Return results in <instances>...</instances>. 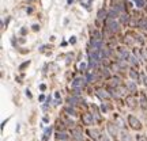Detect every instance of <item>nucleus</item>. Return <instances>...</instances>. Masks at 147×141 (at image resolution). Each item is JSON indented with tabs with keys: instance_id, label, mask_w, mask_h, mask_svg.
<instances>
[{
	"instance_id": "f257e3e1",
	"label": "nucleus",
	"mask_w": 147,
	"mask_h": 141,
	"mask_svg": "<svg viewBox=\"0 0 147 141\" xmlns=\"http://www.w3.org/2000/svg\"><path fill=\"white\" fill-rule=\"evenodd\" d=\"M128 125L131 126V129H134V130H140V129L143 128L142 122L135 115H128Z\"/></svg>"
},
{
	"instance_id": "f03ea898",
	"label": "nucleus",
	"mask_w": 147,
	"mask_h": 141,
	"mask_svg": "<svg viewBox=\"0 0 147 141\" xmlns=\"http://www.w3.org/2000/svg\"><path fill=\"white\" fill-rule=\"evenodd\" d=\"M108 133H109L115 140H117V136H119V126H117L116 123H112V122H109L108 123Z\"/></svg>"
},
{
	"instance_id": "7ed1b4c3",
	"label": "nucleus",
	"mask_w": 147,
	"mask_h": 141,
	"mask_svg": "<svg viewBox=\"0 0 147 141\" xmlns=\"http://www.w3.org/2000/svg\"><path fill=\"white\" fill-rule=\"evenodd\" d=\"M106 25H108V27H109V30L112 31V33H116V31H119V23L116 22V19H115V18H108V20H106Z\"/></svg>"
},
{
	"instance_id": "20e7f679",
	"label": "nucleus",
	"mask_w": 147,
	"mask_h": 141,
	"mask_svg": "<svg viewBox=\"0 0 147 141\" xmlns=\"http://www.w3.org/2000/svg\"><path fill=\"white\" fill-rule=\"evenodd\" d=\"M86 134L89 136L91 140H94V141H97V140H99V138H101L99 132H98V130H95V129H90V128H89L87 130H86Z\"/></svg>"
},
{
	"instance_id": "39448f33",
	"label": "nucleus",
	"mask_w": 147,
	"mask_h": 141,
	"mask_svg": "<svg viewBox=\"0 0 147 141\" xmlns=\"http://www.w3.org/2000/svg\"><path fill=\"white\" fill-rule=\"evenodd\" d=\"M82 121H83V125H87V126H90L94 123V117L91 114H89V113H85L83 115H82Z\"/></svg>"
},
{
	"instance_id": "423d86ee",
	"label": "nucleus",
	"mask_w": 147,
	"mask_h": 141,
	"mask_svg": "<svg viewBox=\"0 0 147 141\" xmlns=\"http://www.w3.org/2000/svg\"><path fill=\"white\" fill-rule=\"evenodd\" d=\"M83 83H85V80L82 79V77H76V79L72 81V88L78 91L79 88H82V87H83Z\"/></svg>"
},
{
	"instance_id": "0eeeda50",
	"label": "nucleus",
	"mask_w": 147,
	"mask_h": 141,
	"mask_svg": "<svg viewBox=\"0 0 147 141\" xmlns=\"http://www.w3.org/2000/svg\"><path fill=\"white\" fill-rule=\"evenodd\" d=\"M125 102H127V106H128L129 109H135L138 106V100L135 99V96H127Z\"/></svg>"
},
{
	"instance_id": "6e6552de",
	"label": "nucleus",
	"mask_w": 147,
	"mask_h": 141,
	"mask_svg": "<svg viewBox=\"0 0 147 141\" xmlns=\"http://www.w3.org/2000/svg\"><path fill=\"white\" fill-rule=\"evenodd\" d=\"M115 122H116V125L119 126V128H121V129H124L125 128V121L121 118V115L120 114H115Z\"/></svg>"
},
{
	"instance_id": "1a4fd4ad",
	"label": "nucleus",
	"mask_w": 147,
	"mask_h": 141,
	"mask_svg": "<svg viewBox=\"0 0 147 141\" xmlns=\"http://www.w3.org/2000/svg\"><path fill=\"white\" fill-rule=\"evenodd\" d=\"M72 136H74V138H75L76 141H83V133H82V130H80V129H74Z\"/></svg>"
},
{
	"instance_id": "9d476101",
	"label": "nucleus",
	"mask_w": 147,
	"mask_h": 141,
	"mask_svg": "<svg viewBox=\"0 0 147 141\" xmlns=\"http://www.w3.org/2000/svg\"><path fill=\"white\" fill-rule=\"evenodd\" d=\"M119 52H120V56H121V60H125V61H127V60L129 58V53L125 48H120Z\"/></svg>"
},
{
	"instance_id": "9b49d317",
	"label": "nucleus",
	"mask_w": 147,
	"mask_h": 141,
	"mask_svg": "<svg viewBox=\"0 0 147 141\" xmlns=\"http://www.w3.org/2000/svg\"><path fill=\"white\" fill-rule=\"evenodd\" d=\"M97 95L101 99H109L110 98V95L108 94V91H105V90H97Z\"/></svg>"
},
{
	"instance_id": "f8f14e48",
	"label": "nucleus",
	"mask_w": 147,
	"mask_h": 141,
	"mask_svg": "<svg viewBox=\"0 0 147 141\" xmlns=\"http://www.w3.org/2000/svg\"><path fill=\"white\" fill-rule=\"evenodd\" d=\"M140 107L143 110H147V98L144 94H140Z\"/></svg>"
},
{
	"instance_id": "ddd939ff",
	"label": "nucleus",
	"mask_w": 147,
	"mask_h": 141,
	"mask_svg": "<svg viewBox=\"0 0 147 141\" xmlns=\"http://www.w3.org/2000/svg\"><path fill=\"white\" fill-rule=\"evenodd\" d=\"M121 141H132V137L128 132H125V130L121 132Z\"/></svg>"
},
{
	"instance_id": "4468645a",
	"label": "nucleus",
	"mask_w": 147,
	"mask_h": 141,
	"mask_svg": "<svg viewBox=\"0 0 147 141\" xmlns=\"http://www.w3.org/2000/svg\"><path fill=\"white\" fill-rule=\"evenodd\" d=\"M129 76H131V79H134L136 83H139V79H140V75L136 71H129Z\"/></svg>"
},
{
	"instance_id": "2eb2a0df",
	"label": "nucleus",
	"mask_w": 147,
	"mask_h": 141,
	"mask_svg": "<svg viewBox=\"0 0 147 141\" xmlns=\"http://www.w3.org/2000/svg\"><path fill=\"white\" fill-rule=\"evenodd\" d=\"M56 137H57V140H60V141H67L68 140V134L67 133H64V132H63V133H57V136H56Z\"/></svg>"
},
{
	"instance_id": "dca6fc26",
	"label": "nucleus",
	"mask_w": 147,
	"mask_h": 141,
	"mask_svg": "<svg viewBox=\"0 0 147 141\" xmlns=\"http://www.w3.org/2000/svg\"><path fill=\"white\" fill-rule=\"evenodd\" d=\"M129 64L131 65H134V67H139V62H138V58L135 57V56H129Z\"/></svg>"
},
{
	"instance_id": "f3484780",
	"label": "nucleus",
	"mask_w": 147,
	"mask_h": 141,
	"mask_svg": "<svg viewBox=\"0 0 147 141\" xmlns=\"http://www.w3.org/2000/svg\"><path fill=\"white\" fill-rule=\"evenodd\" d=\"M50 132H52V128H48L46 130H45V133H44V137H42L44 141H48V140H49V134H50Z\"/></svg>"
},
{
	"instance_id": "a211bd4d",
	"label": "nucleus",
	"mask_w": 147,
	"mask_h": 141,
	"mask_svg": "<svg viewBox=\"0 0 147 141\" xmlns=\"http://www.w3.org/2000/svg\"><path fill=\"white\" fill-rule=\"evenodd\" d=\"M135 83H136V81H128V88L132 92L136 91V84H135Z\"/></svg>"
},
{
	"instance_id": "6ab92c4d",
	"label": "nucleus",
	"mask_w": 147,
	"mask_h": 141,
	"mask_svg": "<svg viewBox=\"0 0 147 141\" xmlns=\"http://www.w3.org/2000/svg\"><path fill=\"white\" fill-rule=\"evenodd\" d=\"M135 140L136 141H147V137L144 134H136Z\"/></svg>"
},
{
	"instance_id": "aec40b11",
	"label": "nucleus",
	"mask_w": 147,
	"mask_h": 141,
	"mask_svg": "<svg viewBox=\"0 0 147 141\" xmlns=\"http://www.w3.org/2000/svg\"><path fill=\"white\" fill-rule=\"evenodd\" d=\"M93 110H94V115H95V118H97L98 121H101V115H99V113H98L97 107L95 106H93Z\"/></svg>"
},
{
	"instance_id": "412c9836",
	"label": "nucleus",
	"mask_w": 147,
	"mask_h": 141,
	"mask_svg": "<svg viewBox=\"0 0 147 141\" xmlns=\"http://www.w3.org/2000/svg\"><path fill=\"white\" fill-rule=\"evenodd\" d=\"M140 79H142V81H143V84L147 87V76H146V73H140Z\"/></svg>"
},
{
	"instance_id": "4be33fe9",
	"label": "nucleus",
	"mask_w": 147,
	"mask_h": 141,
	"mask_svg": "<svg viewBox=\"0 0 147 141\" xmlns=\"http://www.w3.org/2000/svg\"><path fill=\"white\" fill-rule=\"evenodd\" d=\"M135 3H136V7H139V8L144 6V0H135Z\"/></svg>"
},
{
	"instance_id": "5701e85b",
	"label": "nucleus",
	"mask_w": 147,
	"mask_h": 141,
	"mask_svg": "<svg viewBox=\"0 0 147 141\" xmlns=\"http://www.w3.org/2000/svg\"><path fill=\"white\" fill-rule=\"evenodd\" d=\"M105 15H106V12H105L104 10H101V11L98 12V19H99V20H101V19H104Z\"/></svg>"
},
{
	"instance_id": "b1692460",
	"label": "nucleus",
	"mask_w": 147,
	"mask_h": 141,
	"mask_svg": "<svg viewBox=\"0 0 147 141\" xmlns=\"http://www.w3.org/2000/svg\"><path fill=\"white\" fill-rule=\"evenodd\" d=\"M27 65H30V61H26V62H23V64H22V65H21V67H19V69H21V71H23L24 68L27 67Z\"/></svg>"
},
{
	"instance_id": "393cba45",
	"label": "nucleus",
	"mask_w": 147,
	"mask_h": 141,
	"mask_svg": "<svg viewBox=\"0 0 147 141\" xmlns=\"http://www.w3.org/2000/svg\"><path fill=\"white\" fill-rule=\"evenodd\" d=\"M101 110H102V113H106V111L109 110V106H106V104H102V106H101Z\"/></svg>"
},
{
	"instance_id": "a878e982",
	"label": "nucleus",
	"mask_w": 147,
	"mask_h": 141,
	"mask_svg": "<svg viewBox=\"0 0 147 141\" xmlns=\"http://www.w3.org/2000/svg\"><path fill=\"white\" fill-rule=\"evenodd\" d=\"M99 140H101V141H110L108 136H101V138H99Z\"/></svg>"
},
{
	"instance_id": "bb28decb",
	"label": "nucleus",
	"mask_w": 147,
	"mask_h": 141,
	"mask_svg": "<svg viewBox=\"0 0 147 141\" xmlns=\"http://www.w3.org/2000/svg\"><path fill=\"white\" fill-rule=\"evenodd\" d=\"M142 54H143V58H144V60H147V52L144 49H142Z\"/></svg>"
},
{
	"instance_id": "cd10ccee",
	"label": "nucleus",
	"mask_w": 147,
	"mask_h": 141,
	"mask_svg": "<svg viewBox=\"0 0 147 141\" xmlns=\"http://www.w3.org/2000/svg\"><path fill=\"white\" fill-rule=\"evenodd\" d=\"M79 69H80V71H85V69H86V64H85V62H82V64L79 65Z\"/></svg>"
},
{
	"instance_id": "c85d7f7f",
	"label": "nucleus",
	"mask_w": 147,
	"mask_h": 141,
	"mask_svg": "<svg viewBox=\"0 0 147 141\" xmlns=\"http://www.w3.org/2000/svg\"><path fill=\"white\" fill-rule=\"evenodd\" d=\"M26 95H27V98H31V92H30V90H26Z\"/></svg>"
},
{
	"instance_id": "c756f323",
	"label": "nucleus",
	"mask_w": 147,
	"mask_h": 141,
	"mask_svg": "<svg viewBox=\"0 0 147 141\" xmlns=\"http://www.w3.org/2000/svg\"><path fill=\"white\" fill-rule=\"evenodd\" d=\"M38 29H40V26H38V25H34V26H33V30H34V31H38Z\"/></svg>"
},
{
	"instance_id": "7c9ffc66",
	"label": "nucleus",
	"mask_w": 147,
	"mask_h": 141,
	"mask_svg": "<svg viewBox=\"0 0 147 141\" xmlns=\"http://www.w3.org/2000/svg\"><path fill=\"white\" fill-rule=\"evenodd\" d=\"M70 42H71V43H75V42H76V39H75V37H71V39H70Z\"/></svg>"
}]
</instances>
